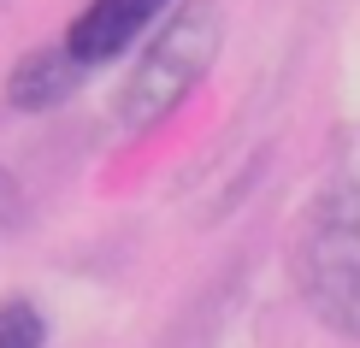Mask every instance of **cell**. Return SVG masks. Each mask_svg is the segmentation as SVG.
<instances>
[{
  "label": "cell",
  "instance_id": "obj_6",
  "mask_svg": "<svg viewBox=\"0 0 360 348\" xmlns=\"http://www.w3.org/2000/svg\"><path fill=\"white\" fill-rule=\"evenodd\" d=\"M18 213H24V195H18V177H12L6 165H0V236H6L12 224H18Z\"/></svg>",
  "mask_w": 360,
  "mask_h": 348
},
{
  "label": "cell",
  "instance_id": "obj_2",
  "mask_svg": "<svg viewBox=\"0 0 360 348\" xmlns=\"http://www.w3.org/2000/svg\"><path fill=\"white\" fill-rule=\"evenodd\" d=\"M219 48H224V6L219 0H177L160 18V30L148 36V48L136 53L124 89H118L112 101L118 124L130 136L160 130L207 83V71L219 65Z\"/></svg>",
  "mask_w": 360,
  "mask_h": 348
},
{
  "label": "cell",
  "instance_id": "obj_1",
  "mask_svg": "<svg viewBox=\"0 0 360 348\" xmlns=\"http://www.w3.org/2000/svg\"><path fill=\"white\" fill-rule=\"evenodd\" d=\"M295 290L331 337L360 342V124L331 142L295 231Z\"/></svg>",
  "mask_w": 360,
  "mask_h": 348
},
{
  "label": "cell",
  "instance_id": "obj_5",
  "mask_svg": "<svg viewBox=\"0 0 360 348\" xmlns=\"http://www.w3.org/2000/svg\"><path fill=\"white\" fill-rule=\"evenodd\" d=\"M48 325L30 301H0V348H41Z\"/></svg>",
  "mask_w": 360,
  "mask_h": 348
},
{
  "label": "cell",
  "instance_id": "obj_3",
  "mask_svg": "<svg viewBox=\"0 0 360 348\" xmlns=\"http://www.w3.org/2000/svg\"><path fill=\"white\" fill-rule=\"evenodd\" d=\"M166 6L172 0H89L77 12V24L65 30V48L95 71V65H107V59H118L142 30H154L166 18Z\"/></svg>",
  "mask_w": 360,
  "mask_h": 348
},
{
  "label": "cell",
  "instance_id": "obj_4",
  "mask_svg": "<svg viewBox=\"0 0 360 348\" xmlns=\"http://www.w3.org/2000/svg\"><path fill=\"white\" fill-rule=\"evenodd\" d=\"M83 77H89V65L65 48V41H53V48H36V53H24L18 65H12L6 101L18 112H48V107H59V101L77 95Z\"/></svg>",
  "mask_w": 360,
  "mask_h": 348
}]
</instances>
